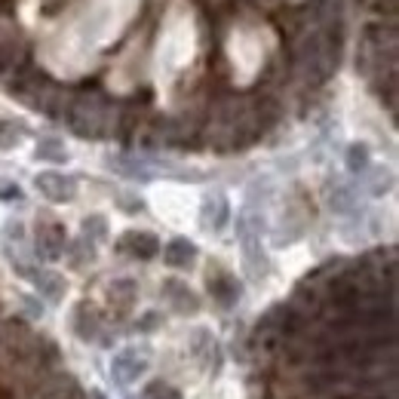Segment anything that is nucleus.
<instances>
[{"label":"nucleus","instance_id":"nucleus-4","mask_svg":"<svg viewBox=\"0 0 399 399\" xmlns=\"http://www.w3.org/2000/svg\"><path fill=\"white\" fill-rule=\"evenodd\" d=\"M126 240H129V246H132L135 255H142V258H151L154 252H157V240L148 237V233H139V237H135V233H129Z\"/></svg>","mask_w":399,"mask_h":399},{"label":"nucleus","instance_id":"nucleus-5","mask_svg":"<svg viewBox=\"0 0 399 399\" xmlns=\"http://www.w3.org/2000/svg\"><path fill=\"white\" fill-rule=\"evenodd\" d=\"M209 283H212V280H209ZM212 292H216V298L221 301V304H230V301L237 298V289H233L230 277H218L216 283H212Z\"/></svg>","mask_w":399,"mask_h":399},{"label":"nucleus","instance_id":"nucleus-3","mask_svg":"<svg viewBox=\"0 0 399 399\" xmlns=\"http://www.w3.org/2000/svg\"><path fill=\"white\" fill-rule=\"evenodd\" d=\"M191 258H193V246L191 243H184V240H175L166 246V261L172 267H184V265H191Z\"/></svg>","mask_w":399,"mask_h":399},{"label":"nucleus","instance_id":"nucleus-6","mask_svg":"<svg viewBox=\"0 0 399 399\" xmlns=\"http://www.w3.org/2000/svg\"><path fill=\"white\" fill-rule=\"evenodd\" d=\"M144 399H181V396H179V390H172L169 384L154 381L151 387H144Z\"/></svg>","mask_w":399,"mask_h":399},{"label":"nucleus","instance_id":"nucleus-9","mask_svg":"<svg viewBox=\"0 0 399 399\" xmlns=\"http://www.w3.org/2000/svg\"><path fill=\"white\" fill-rule=\"evenodd\" d=\"M90 399H105V396L102 393H90Z\"/></svg>","mask_w":399,"mask_h":399},{"label":"nucleus","instance_id":"nucleus-1","mask_svg":"<svg viewBox=\"0 0 399 399\" xmlns=\"http://www.w3.org/2000/svg\"><path fill=\"white\" fill-rule=\"evenodd\" d=\"M142 368H144V363L132 353V350H126V353H120V356L114 359V378H117L120 384H129L132 378H139Z\"/></svg>","mask_w":399,"mask_h":399},{"label":"nucleus","instance_id":"nucleus-2","mask_svg":"<svg viewBox=\"0 0 399 399\" xmlns=\"http://www.w3.org/2000/svg\"><path fill=\"white\" fill-rule=\"evenodd\" d=\"M37 188H43V193L50 200H68L71 197V181L62 179V175H53V172H46L37 179Z\"/></svg>","mask_w":399,"mask_h":399},{"label":"nucleus","instance_id":"nucleus-8","mask_svg":"<svg viewBox=\"0 0 399 399\" xmlns=\"http://www.w3.org/2000/svg\"><path fill=\"white\" fill-rule=\"evenodd\" d=\"M41 157H46V160H62L65 151H58L53 142H46V144H41Z\"/></svg>","mask_w":399,"mask_h":399},{"label":"nucleus","instance_id":"nucleus-7","mask_svg":"<svg viewBox=\"0 0 399 399\" xmlns=\"http://www.w3.org/2000/svg\"><path fill=\"white\" fill-rule=\"evenodd\" d=\"M350 169H366V148H350Z\"/></svg>","mask_w":399,"mask_h":399}]
</instances>
